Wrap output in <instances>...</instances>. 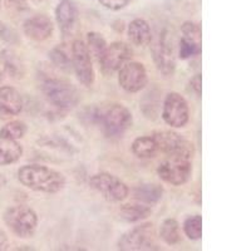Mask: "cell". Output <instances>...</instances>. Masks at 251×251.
<instances>
[{
	"instance_id": "6da1fadb",
	"label": "cell",
	"mask_w": 251,
	"mask_h": 251,
	"mask_svg": "<svg viewBox=\"0 0 251 251\" xmlns=\"http://www.w3.org/2000/svg\"><path fill=\"white\" fill-rule=\"evenodd\" d=\"M20 183L33 191L57 194L66 186L63 174L40 165H25L18 170Z\"/></svg>"
},
{
	"instance_id": "7a4b0ae2",
	"label": "cell",
	"mask_w": 251,
	"mask_h": 251,
	"mask_svg": "<svg viewBox=\"0 0 251 251\" xmlns=\"http://www.w3.org/2000/svg\"><path fill=\"white\" fill-rule=\"evenodd\" d=\"M192 157L188 153L166 154L162 162L157 167V174L161 180L174 186L186 183L192 172Z\"/></svg>"
},
{
	"instance_id": "3957f363",
	"label": "cell",
	"mask_w": 251,
	"mask_h": 251,
	"mask_svg": "<svg viewBox=\"0 0 251 251\" xmlns=\"http://www.w3.org/2000/svg\"><path fill=\"white\" fill-rule=\"evenodd\" d=\"M42 89L48 102L63 111H68L77 106L79 100L75 87L64 79L47 78L42 84Z\"/></svg>"
},
{
	"instance_id": "277c9868",
	"label": "cell",
	"mask_w": 251,
	"mask_h": 251,
	"mask_svg": "<svg viewBox=\"0 0 251 251\" xmlns=\"http://www.w3.org/2000/svg\"><path fill=\"white\" fill-rule=\"evenodd\" d=\"M4 221L18 237L28 239L37 231L38 216L33 208L19 205L9 207L4 214Z\"/></svg>"
},
{
	"instance_id": "5b68a950",
	"label": "cell",
	"mask_w": 251,
	"mask_h": 251,
	"mask_svg": "<svg viewBox=\"0 0 251 251\" xmlns=\"http://www.w3.org/2000/svg\"><path fill=\"white\" fill-rule=\"evenodd\" d=\"M89 186L111 202H121L126 200L129 194L128 186L118 177L107 172L93 175L89 178Z\"/></svg>"
},
{
	"instance_id": "8992f818",
	"label": "cell",
	"mask_w": 251,
	"mask_h": 251,
	"mask_svg": "<svg viewBox=\"0 0 251 251\" xmlns=\"http://www.w3.org/2000/svg\"><path fill=\"white\" fill-rule=\"evenodd\" d=\"M100 120L108 137H122L133 122L129 109L122 104H112L104 113L100 114Z\"/></svg>"
},
{
	"instance_id": "52a82bcc",
	"label": "cell",
	"mask_w": 251,
	"mask_h": 251,
	"mask_svg": "<svg viewBox=\"0 0 251 251\" xmlns=\"http://www.w3.org/2000/svg\"><path fill=\"white\" fill-rule=\"evenodd\" d=\"M162 118L174 128H182L190 118L187 100L180 93L171 92L166 96L162 106Z\"/></svg>"
},
{
	"instance_id": "ba28073f",
	"label": "cell",
	"mask_w": 251,
	"mask_h": 251,
	"mask_svg": "<svg viewBox=\"0 0 251 251\" xmlns=\"http://www.w3.org/2000/svg\"><path fill=\"white\" fill-rule=\"evenodd\" d=\"M154 236H156V232L152 224L136 226L121 237L118 241V249L126 251L153 250L156 249Z\"/></svg>"
},
{
	"instance_id": "9c48e42d",
	"label": "cell",
	"mask_w": 251,
	"mask_h": 251,
	"mask_svg": "<svg viewBox=\"0 0 251 251\" xmlns=\"http://www.w3.org/2000/svg\"><path fill=\"white\" fill-rule=\"evenodd\" d=\"M72 68L75 69L77 78L82 84L91 87L94 83V69L92 66V57L83 40L77 39L73 42L71 49Z\"/></svg>"
},
{
	"instance_id": "30bf717a",
	"label": "cell",
	"mask_w": 251,
	"mask_h": 251,
	"mask_svg": "<svg viewBox=\"0 0 251 251\" xmlns=\"http://www.w3.org/2000/svg\"><path fill=\"white\" fill-rule=\"evenodd\" d=\"M149 82L147 72L142 63L127 62L118 71V83L121 88L128 93H136L145 88Z\"/></svg>"
},
{
	"instance_id": "8fae6325",
	"label": "cell",
	"mask_w": 251,
	"mask_h": 251,
	"mask_svg": "<svg viewBox=\"0 0 251 251\" xmlns=\"http://www.w3.org/2000/svg\"><path fill=\"white\" fill-rule=\"evenodd\" d=\"M202 35L199 24L194 22H185L181 26V39L178 44V55L181 59L199 55L201 53Z\"/></svg>"
},
{
	"instance_id": "7c38bea8",
	"label": "cell",
	"mask_w": 251,
	"mask_h": 251,
	"mask_svg": "<svg viewBox=\"0 0 251 251\" xmlns=\"http://www.w3.org/2000/svg\"><path fill=\"white\" fill-rule=\"evenodd\" d=\"M152 137L154 138L158 152H162L165 154L172 153H188L194 154V146L188 142L180 134L171 131H161L153 133Z\"/></svg>"
},
{
	"instance_id": "4fadbf2b",
	"label": "cell",
	"mask_w": 251,
	"mask_h": 251,
	"mask_svg": "<svg viewBox=\"0 0 251 251\" xmlns=\"http://www.w3.org/2000/svg\"><path fill=\"white\" fill-rule=\"evenodd\" d=\"M132 54H133V51L129 48L128 44L123 43V42H114V43L107 46L100 64L106 72L113 73V72L120 71L126 63L129 62Z\"/></svg>"
},
{
	"instance_id": "5bb4252c",
	"label": "cell",
	"mask_w": 251,
	"mask_h": 251,
	"mask_svg": "<svg viewBox=\"0 0 251 251\" xmlns=\"http://www.w3.org/2000/svg\"><path fill=\"white\" fill-rule=\"evenodd\" d=\"M172 46V44H171ZM167 42L165 35H160L152 47L153 60L158 71L162 72L165 75H172L176 68V60L172 47Z\"/></svg>"
},
{
	"instance_id": "9a60e30c",
	"label": "cell",
	"mask_w": 251,
	"mask_h": 251,
	"mask_svg": "<svg viewBox=\"0 0 251 251\" xmlns=\"http://www.w3.org/2000/svg\"><path fill=\"white\" fill-rule=\"evenodd\" d=\"M24 33L28 38L37 42H43L51 37L54 25L47 15H35L24 23Z\"/></svg>"
},
{
	"instance_id": "2e32d148",
	"label": "cell",
	"mask_w": 251,
	"mask_h": 251,
	"mask_svg": "<svg viewBox=\"0 0 251 251\" xmlns=\"http://www.w3.org/2000/svg\"><path fill=\"white\" fill-rule=\"evenodd\" d=\"M23 109V100L19 92L13 87H0V113L4 116H17Z\"/></svg>"
},
{
	"instance_id": "e0dca14e",
	"label": "cell",
	"mask_w": 251,
	"mask_h": 251,
	"mask_svg": "<svg viewBox=\"0 0 251 251\" xmlns=\"http://www.w3.org/2000/svg\"><path fill=\"white\" fill-rule=\"evenodd\" d=\"M128 38L134 46L146 47L151 43L152 33L151 26L145 19H134L128 25Z\"/></svg>"
},
{
	"instance_id": "ac0fdd59",
	"label": "cell",
	"mask_w": 251,
	"mask_h": 251,
	"mask_svg": "<svg viewBox=\"0 0 251 251\" xmlns=\"http://www.w3.org/2000/svg\"><path fill=\"white\" fill-rule=\"evenodd\" d=\"M55 19L63 31H67L73 26L77 19V9L71 0H62L55 9Z\"/></svg>"
},
{
	"instance_id": "d6986e66",
	"label": "cell",
	"mask_w": 251,
	"mask_h": 251,
	"mask_svg": "<svg viewBox=\"0 0 251 251\" xmlns=\"http://www.w3.org/2000/svg\"><path fill=\"white\" fill-rule=\"evenodd\" d=\"M152 214V208L150 205H146L142 202L126 203L122 205L120 208V215L125 221L127 223H137L141 220L149 217Z\"/></svg>"
},
{
	"instance_id": "ffe728a7",
	"label": "cell",
	"mask_w": 251,
	"mask_h": 251,
	"mask_svg": "<svg viewBox=\"0 0 251 251\" xmlns=\"http://www.w3.org/2000/svg\"><path fill=\"white\" fill-rule=\"evenodd\" d=\"M163 188L156 183H145L134 190V200L146 205H153L161 200Z\"/></svg>"
},
{
	"instance_id": "44dd1931",
	"label": "cell",
	"mask_w": 251,
	"mask_h": 251,
	"mask_svg": "<svg viewBox=\"0 0 251 251\" xmlns=\"http://www.w3.org/2000/svg\"><path fill=\"white\" fill-rule=\"evenodd\" d=\"M23 154V147L13 140H0V165H12Z\"/></svg>"
},
{
	"instance_id": "7402d4cb",
	"label": "cell",
	"mask_w": 251,
	"mask_h": 251,
	"mask_svg": "<svg viewBox=\"0 0 251 251\" xmlns=\"http://www.w3.org/2000/svg\"><path fill=\"white\" fill-rule=\"evenodd\" d=\"M132 152L138 158H151L158 152L156 141L152 136H143L138 137L132 143Z\"/></svg>"
},
{
	"instance_id": "603a6c76",
	"label": "cell",
	"mask_w": 251,
	"mask_h": 251,
	"mask_svg": "<svg viewBox=\"0 0 251 251\" xmlns=\"http://www.w3.org/2000/svg\"><path fill=\"white\" fill-rule=\"evenodd\" d=\"M160 237L167 245H176L181 240V228L175 219H167L161 224Z\"/></svg>"
},
{
	"instance_id": "cb8c5ba5",
	"label": "cell",
	"mask_w": 251,
	"mask_h": 251,
	"mask_svg": "<svg viewBox=\"0 0 251 251\" xmlns=\"http://www.w3.org/2000/svg\"><path fill=\"white\" fill-rule=\"evenodd\" d=\"M86 46L89 51V54H91V57L94 58V59L100 63L107 48L106 39H104V38L102 37V34H100V33L91 31V33L87 34Z\"/></svg>"
},
{
	"instance_id": "d4e9b609",
	"label": "cell",
	"mask_w": 251,
	"mask_h": 251,
	"mask_svg": "<svg viewBox=\"0 0 251 251\" xmlns=\"http://www.w3.org/2000/svg\"><path fill=\"white\" fill-rule=\"evenodd\" d=\"M26 133V126L22 121H12L0 129V140L18 141Z\"/></svg>"
},
{
	"instance_id": "484cf974",
	"label": "cell",
	"mask_w": 251,
	"mask_h": 251,
	"mask_svg": "<svg viewBox=\"0 0 251 251\" xmlns=\"http://www.w3.org/2000/svg\"><path fill=\"white\" fill-rule=\"evenodd\" d=\"M183 232L191 240H200L202 234V219L200 215L188 216L183 223Z\"/></svg>"
},
{
	"instance_id": "4316f807",
	"label": "cell",
	"mask_w": 251,
	"mask_h": 251,
	"mask_svg": "<svg viewBox=\"0 0 251 251\" xmlns=\"http://www.w3.org/2000/svg\"><path fill=\"white\" fill-rule=\"evenodd\" d=\"M49 57H50L51 62L59 68L64 69V71H68L72 68V55L68 54L63 47H57V48L53 49L49 53Z\"/></svg>"
},
{
	"instance_id": "83f0119b",
	"label": "cell",
	"mask_w": 251,
	"mask_h": 251,
	"mask_svg": "<svg viewBox=\"0 0 251 251\" xmlns=\"http://www.w3.org/2000/svg\"><path fill=\"white\" fill-rule=\"evenodd\" d=\"M104 8L111 10H120L128 4V0H98Z\"/></svg>"
},
{
	"instance_id": "f1b7e54d",
	"label": "cell",
	"mask_w": 251,
	"mask_h": 251,
	"mask_svg": "<svg viewBox=\"0 0 251 251\" xmlns=\"http://www.w3.org/2000/svg\"><path fill=\"white\" fill-rule=\"evenodd\" d=\"M190 86H191L192 91L195 92L197 97L201 96V75H195L194 78L190 82Z\"/></svg>"
},
{
	"instance_id": "f546056e",
	"label": "cell",
	"mask_w": 251,
	"mask_h": 251,
	"mask_svg": "<svg viewBox=\"0 0 251 251\" xmlns=\"http://www.w3.org/2000/svg\"><path fill=\"white\" fill-rule=\"evenodd\" d=\"M8 4L18 10L26 8V0H8Z\"/></svg>"
},
{
	"instance_id": "4dcf8cb0",
	"label": "cell",
	"mask_w": 251,
	"mask_h": 251,
	"mask_svg": "<svg viewBox=\"0 0 251 251\" xmlns=\"http://www.w3.org/2000/svg\"><path fill=\"white\" fill-rule=\"evenodd\" d=\"M8 246H9L8 236H6V234L3 231V230H0V251L6 250Z\"/></svg>"
},
{
	"instance_id": "1f68e13d",
	"label": "cell",
	"mask_w": 251,
	"mask_h": 251,
	"mask_svg": "<svg viewBox=\"0 0 251 251\" xmlns=\"http://www.w3.org/2000/svg\"><path fill=\"white\" fill-rule=\"evenodd\" d=\"M1 79H3V75H1V73H0V82H1Z\"/></svg>"
}]
</instances>
